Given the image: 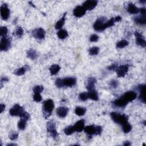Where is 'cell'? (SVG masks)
Here are the masks:
<instances>
[{"instance_id":"bcb514c9","label":"cell","mask_w":146,"mask_h":146,"mask_svg":"<svg viewBox=\"0 0 146 146\" xmlns=\"http://www.w3.org/2000/svg\"><path fill=\"white\" fill-rule=\"evenodd\" d=\"M119 83L116 80H112L110 82V85L111 86L112 88L116 89L118 86Z\"/></svg>"},{"instance_id":"5b68a950","label":"cell","mask_w":146,"mask_h":146,"mask_svg":"<svg viewBox=\"0 0 146 146\" xmlns=\"http://www.w3.org/2000/svg\"><path fill=\"white\" fill-rule=\"evenodd\" d=\"M106 22V18H104V17L99 18L97 21H95L94 25H93V27H94L95 30L97 31H103V25Z\"/></svg>"},{"instance_id":"f546056e","label":"cell","mask_w":146,"mask_h":146,"mask_svg":"<svg viewBox=\"0 0 146 146\" xmlns=\"http://www.w3.org/2000/svg\"><path fill=\"white\" fill-rule=\"evenodd\" d=\"M131 130H132V126L129 123L127 122L122 125V130L124 133H129Z\"/></svg>"},{"instance_id":"277c9868","label":"cell","mask_w":146,"mask_h":146,"mask_svg":"<svg viewBox=\"0 0 146 146\" xmlns=\"http://www.w3.org/2000/svg\"><path fill=\"white\" fill-rule=\"evenodd\" d=\"M10 40L6 36L2 37L0 42V50L2 51H8L10 48Z\"/></svg>"},{"instance_id":"cb8c5ba5","label":"cell","mask_w":146,"mask_h":146,"mask_svg":"<svg viewBox=\"0 0 146 146\" xmlns=\"http://www.w3.org/2000/svg\"><path fill=\"white\" fill-rule=\"evenodd\" d=\"M136 24L140 25H145L146 23V16H141L135 17L134 19Z\"/></svg>"},{"instance_id":"1f68e13d","label":"cell","mask_w":146,"mask_h":146,"mask_svg":"<svg viewBox=\"0 0 146 146\" xmlns=\"http://www.w3.org/2000/svg\"><path fill=\"white\" fill-rule=\"evenodd\" d=\"M115 22V21L114 18H111L110 20H109V21H106V22L104 23V25H103L104 30L107 28L111 27V26H112L114 25Z\"/></svg>"},{"instance_id":"484cf974","label":"cell","mask_w":146,"mask_h":146,"mask_svg":"<svg viewBox=\"0 0 146 146\" xmlns=\"http://www.w3.org/2000/svg\"><path fill=\"white\" fill-rule=\"evenodd\" d=\"M66 13L63 14V17H62L60 20H59L57 23L56 25H55V29H62L63 27V26L65 24V19H66Z\"/></svg>"},{"instance_id":"3957f363","label":"cell","mask_w":146,"mask_h":146,"mask_svg":"<svg viewBox=\"0 0 146 146\" xmlns=\"http://www.w3.org/2000/svg\"><path fill=\"white\" fill-rule=\"evenodd\" d=\"M47 130L48 132L50 134L51 136L54 138H57L58 135L57 131L56 130L55 123L53 121H50L47 123Z\"/></svg>"},{"instance_id":"603a6c76","label":"cell","mask_w":146,"mask_h":146,"mask_svg":"<svg viewBox=\"0 0 146 146\" xmlns=\"http://www.w3.org/2000/svg\"><path fill=\"white\" fill-rule=\"evenodd\" d=\"M88 96H89V98L91 99H92V100L95 101H98L99 99L98 92L94 89L90 90V91H89Z\"/></svg>"},{"instance_id":"5bb4252c","label":"cell","mask_w":146,"mask_h":146,"mask_svg":"<svg viewBox=\"0 0 146 146\" xmlns=\"http://www.w3.org/2000/svg\"><path fill=\"white\" fill-rule=\"evenodd\" d=\"M137 95L135 92L134 91H127L125 93V94L122 96V97L125 100H126L128 103L130 102H132V101L135 100L136 98Z\"/></svg>"},{"instance_id":"ba28073f","label":"cell","mask_w":146,"mask_h":146,"mask_svg":"<svg viewBox=\"0 0 146 146\" xmlns=\"http://www.w3.org/2000/svg\"><path fill=\"white\" fill-rule=\"evenodd\" d=\"M45 31L42 28H38L35 29L32 32L33 37L37 39L42 40L45 39Z\"/></svg>"},{"instance_id":"ffe728a7","label":"cell","mask_w":146,"mask_h":146,"mask_svg":"<svg viewBox=\"0 0 146 146\" xmlns=\"http://www.w3.org/2000/svg\"><path fill=\"white\" fill-rule=\"evenodd\" d=\"M127 11L128 12L130 13V14H135L139 13V9L135 5L132 4V3H130V4L128 5Z\"/></svg>"},{"instance_id":"d590c367","label":"cell","mask_w":146,"mask_h":146,"mask_svg":"<svg viewBox=\"0 0 146 146\" xmlns=\"http://www.w3.org/2000/svg\"><path fill=\"white\" fill-rule=\"evenodd\" d=\"M15 34L17 37H21L24 34V29L20 26L17 27L15 31Z\"/></svg>"},{"instance_id":"f5cc1de1","label":"cell","mask_w":146,"mask_h":146,"mask_svg":"<svg viewBox=\"0 0 146 146\" xmlns=\"http://www.w3.org/2000/svg\"><path fill=\"white\" fill-rule=\"evenodd\" d=\"M125 146H129L131 145V143H130V142H128V141H126L125 143H124V144H123Z\"/></svg>"},{"instance_id":"7dc6e473","label":"cell","mask_w":146,"mask_h":146,"mask_svg":"<svg viewBox=\"0 0 146 146\" xmlns=\"http://www.w3.org/2000/svg\"><path fill=\"white\" fill-rule=\"evenodd\" d=\"M117 68H118V65H116V64H112V65L108 67V69L110 70L116 71V69H117Z\"/></svg>"},{"instance_id":"e575fe53","label":"cell","mask_w":146,"mask_h":146,"mask_svg":"<svg viewBox=\"0 0 146 146\" xmlns=\"http://www.w3.org/2000/svg\"><path fill=\"white\" fill-rule=\"evenodd\" d=\"M99 49L98 47H93L90 48L89 50V54L91 55H95L99 53Z\"/></svg>"},{"instance_id":"d4e9b609","label":"cell","mask_w":146,"mask_h":146,"mask_svg":"<svg viewBox=\"0 0 146 146\" xmlns=\"http://www.w3.org/2000/svg\"><path fill=\"white\" fill-rule=\"evenodd\" d=\"M27 57L30 59L34 60L36 59L38 57V54L37 51L34 49H30L27 51Z\"/></svg>"},{"instance_id":"8992f818","label":"cell","mask_w":146,"mask_h":146,"mask_svg":"<svg viewBox=\"0 0 146 146\" xmlns=\"http://www.w3.org/2000/svg\"><path fill=\"white\" fill-rule=\"evenodd\" d=\"M1 16L3 20H7L10 16V10L6 4H4L1 6Z\"/></svg>"},{"instance_id":"30bf717a","label":"cell","mask_w":146,"mask_h":146,"mask_svg":"<svg viewBox=\"0 0 146 146\" xmlns=\"http://www.w3.org/2000/svg\"><path fill=\"white\" fill-rule=\"evenodd\" d=\"M77 83V79L74 77H68L64 78L62 79L63 86L66 87L74 86Z\"/></svg>"},{"instance_id":"e0dca14e","label":"cell","mask_w":146,"mask_h":146,"mask_svg":"<svg viewBox=\"0 0 146 146\" xmlns=\"http://www.w3.org/2000/svg\"><path fill=\"white\" fill-rule=\"evenodd\" d=\"M138 89L139 90L140 95H139V99L143 103H145V84H141L138 86Z\"/></svg>"},{"instance_id":"6da1fadb","label":"cell","mask_w":146,"mask_h":146,"mask_svg":"<svg viewBox=\"0 0 146 146\" xmlns=\"http://www.w3.org/2000/svg\"><path fill=\"white\" fill-rule=\"evenodd\" d=\"M54 108V104L52 99H48L43 103V113L44 117L48 118L51 115Z\"/></svg>"},{"instance_id":"f907efd6","label":"cell","mask_w":146,"mask_h":146,"mask_svg":"<svg viewBox=\"0 0 146 146\" xmlns=\"http://www.w3.org/2000/svg\"><path fill=\"white\" fill-rule=\"evenodd\" d=\"M8 81H9V79L7 77H2V78H1V84L3 82H8Z\"/></svg>"},{"instance_id":"d6a6232c","label":"cell","mask_w":146,"mask_h":146,"mask_svg":"<svg viewBox=\"0 0 146 146\" xmlns=\"http://www.w3.org/2000/svg\"><path fill=\"white\" fill-rule=\"evenodd\" d=\"M26 121L24 119H21L18 123V127L19 130H24L25 129L26 126Z\"/></svg>"},{"instance_id":"681fc988","label":"cell","mask_w":146,"mask_h":146,"mask_svg":"<svg viewBox=\"0 0 146 146\" xmlns=\"http://www.w3.org/2000/svg\"><path fill=\"white\" fill-rule=\"evenodd\" d=\"M5 105L4 104H1L0 105V112L2 113L3 111L5 110Z\"/></svg>"},{"instance_id":"4fadbf2b","label":"cell","mask_w":146,"mask_h":146,"mask_svg":"<svg viewBox=\"0 0 146 146\" xmlns=\"http://www.w3.org/2000/svg\"><path fill=\"white\" fill-rule=\"evenodd\" d=\"M135 36L136 38V43L138 45L142 46V47H145V41L142 35L139 33L138 31L135 32Z\"/></svg>"},{"instance_id":"83f0119b","label":"cell","mask_w":146,"mask_h":146,"mask_svg":"<svg viewBox=\"0 0 146 146\" xmlns=\"http://www.w3.org/2000/svg\"><path fill=\"white\" fill-rule=\"evenodd\" d=\"M60 66L58 65H53L50 68V71L51 75H55L60 70Z\"/></svg>"},{"instance_id":"4dcf8cb0","label":"cell","mask_w":146,"mask_h":146,"mask_svg":"<svg viewBox=\"0 0 146 146\" xmlns=\"http://www.w3.org/2000/svg\"><path fill=\"white\" fill-rule=\"evenodd\" d=\"M86 109L85 108L81 107H77L75 110V114L78 116H82L84 115V114L86 113Z\"/></svg>"},{"instance_id":"11a10c76","label":"cell","mask_w":146,"mask_h":146,"mask_svg":"<svg viewBox=\"0 0 146 146\" xmlns=\"http://www.w3.org/2000/svg\"><path fill=\"white\" fill-rule=\"evenodd\" d=\"M139 2L141 3V4H145V0H143V1H141Z\"/></svg>"},{"instance_id":"7402d4cb","label":"cell","mask_w":146,"mask_h":146,"mask_svg":"<svg viewBox=\"0 0 146 146\" xmlns=\"http://www.w3.org/2000/svg\"><path fill=\"white\" fill-rule=\"evenodd\" d=\"M29 69L30 68H29V66L26 65L24 67H22L21 68L17 69V70L14 72V74L17 76H21L25 74V73L28 70H29Z\"/></svg>"},{"instance_id":"ee69618b","label":"cell","mask_w":146,"mask_h":146,"mask_svg":"<svg viewBox=\"0 0 146 146\" xmlns=\"http://www.w3.org/2000/svg\"><path fill=\"white\" fill-rule=\"evenodd\" d=\"M99 39V37L97 34H92L90 38V41L92 42H97Z\"/></svg>"},{"instance_id":"44dd1931","label":"cell","mask_w":146,"mask_h":146,"mask_svg":"<svg viewBox=\"0 0 146 146\" xmlns=\"http://www.w3.org/2000/svg\"><path fill=\"white\" fill-rule=\"evenodd\" d=\"M84 130L87 135L91 136L95 133V127L93 125H87L86 127H84Z\"/></svg>"},{"instance_id":"ab89813d","label":"cell","mask_w":146,"mask_h":146,"mask_svg":"<svg viewBox=\"0 0 146 146\" xmlns=\"http://www.w3.org/2000/svg\"><path fill=\"white\" fill-rule=\"evenodd\" d=\"M9 138L11 141H14V140L17 139L18 137V133L16 131H13V132H10L9 134Z\"/></svg>"},{"instance_id":"52a82bcc","label":"cell","mask_w":146,"mask_h":146,"mask_svg":"<svg viewBox=\"0 0 146 146\" xmlns=\"http://www.w3.org/2000/svg\"><path fill=\"white\" fill-rule=\"evenodd\" d=\"M24 109L23 107L20 106L19 104H17L11 108L10 110L9 113L10 115L13 116H20V115L24 111Z\"/></svg>"},{"instance_id":"74e56055","label":"cell","mask_w":146,"mask_h":146,"mask_svg":"<svg viewBox=\"0 0 146 146\" xmlns=\"http://www.w3.org/2000/svg\"><path fill=\"white\" fill-rule=\"evenodd\" d=\"M79 99L82 101H86L89 98L88 93L82 92L79 94Z\"/></svg>"},{"instance_id":"c3c4849f","label":"cell","mask_w":146,"mask_h":146,"mask_svg":"<svg viewBox=\"0 0 146 146\" xmlns=\"http://www.w3.org/2000/svg\"><path fill=\"white\" fill-rule=\"evenodd\" d=\"M140 12H141V14L143 16H145V13H146V11H145V9L144 8H142L141 9H139Z\"/></svg>"},{"instance_id":"f1b7e54d","label":"cell","mask_w":146,"mask_h":146,"mask_svg":"<svg viewBox=\"0 0 146 146\" xmlns=\"http://www.w3.org/2000/svg\"><path fill=\"white\" fill-rule=\"evenodd\" d=\"M75 131V129L74 126L73 125H69V126L67 127L64 130V132L67 135H70L72 134Z\"/></svg>"},{"instance_id":"60d3db41","label":"cell","mask_w":146,"mask_h":146,"mask_svg":"<svg viewBox=\"0 0 146 146\" xmlns=\"http://www.w3.org/2000/svg\"><path fill=\"white\" fill-rule=\"evenodd\" d=\"M19 117L21 118V119H24L26 121H28L29 119H30V115H29V113H28L27 112H25L24 111L20 115Z\"/></svg>"},{"instance_id":"d6986e66","label":"cell","mask_w":146,"mask_h":146,"mask_svg":"<svg viewBox=\"0 0 146 146\" xmlns=\"http://www.w3.org/2000/svg\"><path fill=\"white\" fill-rule=\"evenodd\" d=\"M96 83H97V79L94 77H90L89 78L86 86V89L88 90V91L94 89L95 84Z\"/></svg>"},{"instance_id":"2e32d148","label":"cell","mask_w":146,"mask_h":146,"mask_svg":"<svg viewBox=\"0 0 146 146\" xmlns=\"http://www.w3.org/2000/svg\"><path fill=\"white\" fill-rule=\"evenodd\" d=\"M128 103V102L126 100H125L122 97L120 98L116 99V100L114 102V104L115 106L121 108L124 107Z\"/></svg>"},{"instance_id":"7bdbcfd3","label":"cell","mask_w":146,"mask_h":146,"mask_svg":"<svg viewBox=\"0 0 146 146\" xmlns=\"http://www.w3.org/2000/svg\"><path fill=\"white\" fill-rule=\"evenodd\" d=\"M102 127L100 125L95 126V134L97 135H100L102 132Z\"/></svg>"},{"instance_id":"f35d334b","label":"cell","mask_w":146,"mask_h":146,"mask_svg":"<svg viewBox=\"0 0 146 146\" xmlns=\"http://www.w3.org/2000/svg\"><path fill=\"white\" fill-rule=\"evenodd\" d=\"M43 90V87L42 86H36L33 89V91L34 94H40L42 92Z\"/></svg>"},{"instance_id":"db71d44e","label":"cell","mask_w":146,"mask_h":146,"mask_svg":"<svg viewBox=\"0 0 146 146\" xmlns=\"http://www.w3.org/2000/svg\"><path fill=\"white\" fill-rule=\"evenodd\" d=\"M7 145L8 146H10V145H17V144H13V143H11V144H7Z\"/></svg>"},{"instance_id":"9a60e30c","label":"cell","mask_w":146,"mask_h":146,"mask_svg":"<svg viewBox=\"0 0 146 146\" xmlns=\"http://www.w3.org/2000/svg\"><path fill=\"white\" fill-rule=\"evenodd\" d=\"M69 109L65 107H59L57 109V114L61 118H64L68 115Z\"/></svg>"},{"instance_id":"ac0fdd59","label":"cell","mask_w":146,"mask_h":146,"mask_svg":"<svg viewBox=\"0 0 146 146\" xmlns=\"http://www.w3.org/2000/svg\"><path fill=\"white\" fill-rule=\"evenodd\" d=\"M75 129V131L78 132H80L82 131L84 128V120L82 119L76 122V123L74 125Z\"/></svg>"},{"instance_id":"7c38bea8","label":"cell","mask_w":146,"mask_h":146,"mask_svg":"<svg viewBox=\"0 0 146 146\" xmlns=\"http://www.w3.org/2000/svg\"><path fill=\"white\" fill-rule=\"evenodd\" d=\"M98 4L97 1L95 0H90L86 1L83 4V6L86 10H91L94 9Z\"/></svg>"},{"instance_id":"f6af8a7d","label":"cell","mask_w":146,"mask_h":146,"mask_svg":"<svg viewBox=\"0 0 146 146\" xmlns=\"http://www.w3.org/2000/svg\"><path fill=\"white\" fill-rule=\"evenodd\" d=\"M55 85H56L58 88H61L63 87V83H62V79H59L58 78L55 81Z\"/></svg>"},{"instance_id":"8fae6325","label":"cell","mask_w":146,"mask_h":146,"mask_svg":"<svg viewBox=\"0 0 146 146\" xmlns=\"http://www.w3.org/2000/svg\"><path fill=\"white\" fill-rule=\"evenodd\" d=\"M86 11V10L83 8V6H78L74 9L73 14L76 17L80 18V17H82L85 14Z\"/></svg>"},{"instance_id":"7a4b0ae2","label":"cell","mask_w":146,"mask_h":146,"mask_svg":"<svg viewBox=\"0 0 146 146\" xmlns=\"http://www.w3.org/2000/svg\"><path fill=\"white\" fill-rule=\"evenodd\" d=\"M111 117L112 121L115 123L120 124L121 125H123L125 123L128 122V117L125 114L121 115V114L113 112L111 113Z\"/></svg>"},{"instance_id":"4316f807","label":"cell","mask_w":146,"mask_h":146,"mask_svg":"<svg viewBox=\"0 0 146 146\" xmlns=\"http://www.w3.org/2000/svg\"><path fill=\"white\" fill-rule=\"evenodd\" d=\"M58 37L61 39H64L68 36V31L63 29H61L57 33Z\"/></svg>"},{"instance_id":"816d5d0a","label":"cell","mask_w":146,"mask_h":146,"mask_svg":"<svg viewBox=\"0 0 146 146\" xmlns=\"http://www.w3.org/2000/svg\"><path fill=\"white\" fill-rule=\"evenodd\" d=\"M114 19H115V22H119L122 20V17L121 16H117V17H116L115 18H114Z\"/></svg>"},{"instance_id":"b9f144b4","label":"cell","mask_w":146,"mask_h":146,"mask_svg":"<svg viewBox=\"0 0 146 146\" xmlns=\"http://www.w3.org/2000/svg\"><path fill=\"white\" fill-rule=\"evenodd\" d=\"M42 97L40 94H34L33 96V99L35 102H39L42 101Z\"/></svg>"},{"instance_id":"836d02e7","label":"cell","mask_w":146,"mask_h":146,"mask_svg":"<svg viewBox=\"0 0 146 146\" xmlns=\"http://www.w3.org/2000/svg\"><path fill=\"white\" fill-rule=\"evenodd\" d=\"M128 45V42L126 40H122L119 41L116 44V48L118 49H122L125 46H127Z\"/></svg>"},{"instance_id":"9c48e42d","label":"cell","mask_w":146,"mask_h":146,"mask_svg":"<svg viewBox=\"0 0 146 146\" xmlns=\"http://www.w3.org/2000/svg\"><path fill=\"white\" fill-rule=\"evenodd\" d=\"M128 68H129V67H128L127 65H121L118 67L117 69L116 70L118 77L119 78L124 77L128 72Z\"/></svg>"},{"instance_id":"8d00e7d4","label":"cell","mask_w":146,"mask_h":146,"mask_svg":"<svg viewBox=\"0 0 146 146\" xmlns=\"http://www.w3.org/2000/svg\"><path fill=\"white\" fill-rule=\"evenodd\" d=\"M8 29L6 26H1L0 28V34L2 37H6L8 34Z\"/></svg>"}]
</instances>
